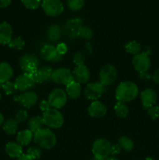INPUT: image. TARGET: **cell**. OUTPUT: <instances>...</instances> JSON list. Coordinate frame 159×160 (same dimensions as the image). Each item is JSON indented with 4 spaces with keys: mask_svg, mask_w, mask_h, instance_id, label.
Returning <instances> with one entry per match:
<instances>
[{
    "mask_svg": "<svg viewBox=\"0 0 159 160\" xmlns=\"http://www.w3.org/2000/svg\"><path fill=\"white\" fill-rule=\"evenodd\" d=\"M139 94V88L132 81L121 82L115 90V98L118 102H128L135 99Z\"/></svg>",
    "mask_w": 159,
    "mask_h": 160,
    "instance_id": "obj_1",
    "label": "cell"
},
{
    "mask_svg": "<svg viewBox=\"0 0 159 160\" xmlns=\"http://www.w3.org/2000/svg\"><path fill=\"white\" fill-rule=\"evenodd\" d=\"M34 142L41 148L51 149L57 142L55 133L49 128H41L34 134Z\"/></svg>",
    "mask_w": 159,
    "mask_h": 160,
    "instance_id": "obj_2",
    "label": "cell"
},
{
    "mask_svg": "<svg viewBox=\"0 0 159 160\" xmlns=\"http://www.w3.org/2000/svg\"><path fill=\"white\" fill-rule=\"evenodd\" d=\"M44 125L52 129H59L63 125L64 117L59 109L51 108L42 115Z\"/></svg>",
    "mask_w": 159,
    "mask_h": 160,
    "instance_id": "obj_3",
    "label": "cell"
},
{
    "mask_svg": "<svg viewBox=\"0 0 159 160\" xmlns=\"http://www.w3.org/2000/svg\"><path fill=\"white\" fill-rule=\"evenodd\" d=\"M111 148L112 144L109 141L104 138H98L94 142L92 152L95 157L105 159L110 156Z\"/></svg>",
    "mask_w": 159,
    "mask_h": 160,
    "instance_id": "obj_4",
    "label": "cell"
},
{
    "mask_svg": "<svg viewBox=\"0 0 159 160\" xmlns=\"http://www.w3.org/2000/svg\"><path fill=\"white\" fill-rule=\"evenodd\" d=\"M67 94L62 88H55L50 92L48 101L51 108L59 109L64 107L67 102Z\"/></svg>",
    "mask_w": 159,
    "mask_h": 160,
    "instance_id": "obj_5",
    "label": "cell"
},
{
    "mask_svg": "<svg viewBox=\"0 0 159 160\" xmlns=\"http://www.w3.org/2000/svg\"><path fill=\"white\" fill-rule=\"evenodd\" d=\"M41 7L48 17H55L62 13L64 6L60 0H42Z\"/></svg>",
    "mask_w": 159,
    "mask_h": 160,
    "instance_id": "obj_6",
    "label": "cell"
},
{
    "mask_svg": "<svg viewBox=\"0 0 159 160\" xmlns=\"http://www.w3.org/2000/svg\"><path fill=\"white\" fill-rule=\"evenodd\" d=\"M118 77V70L113 65L108 64L103 67L99 73V81L101 84L105 86L113 84Z\"/></svg>",
    "mask_w": 159,
    "mask_h": 160,
    "instance_id": "obj_7",
    "label": "cell"
},
{
    "mask_svg": "<svg viewBox=\"0 0 159 160\" xmlns=\"http://www.w3.org/2000/svg\"><path fill=\"white\" fill-rule=\"evenodd\" d=\"M19 64L24 73H31L38 69L39 61L34 54H24L20 57Z\"/></svg>",
    "mask_w": 159,
    "mask_h": 160,
    "instance_id": "obj_8",
    "label": "cell"
},
{
    "mask_svg": "<svg viewBox=\"0 0 159 160\" xmlns=\"http://www.w3.org/2000/svg\"><path fill=\"white\" fill-rule=\"evenodd\" d=\"M104 92V86L100 82H93L87 84L84 91V95L87 99L97 101Z\"/></svg>",
    "mask_w": 159,
    "mask_h": 160,
    "instance_id": "obj_9",
    "label": "cell"
},
{
    "mask_svg": "<svg viewBox=\"0 0 159 160\" xmlns=\"http://www.w3.org/2000/svg\"><path fill=\"white\" fill-rule=\"evenodd\" d=\"M51 81L59 84H65L67 85L70 82L74 81L73 72L68 68L62 67L53 70Z\"/></svg>",
    "mask_w": 159,
    "mask_h": 160,
    "instance_id": "obj_10",
    "label": "cell"
},
{
    "mask_svg": "<svg viewBox=\"0 0 159 160\" xmlns=\"http://www.w3.org/2000/svg\"><path fill=\"white\" fill-rule=\"evenodd\" d=\"M132 63L133 68L140 73L148 71L151 67V59L149 55L145 52L138 53L133 56Z\"/></svg>",
    "mask_w": 159,
    "mask_h": 160,
    "instance_id": "obj_11",
    "label": "cell"
},
{
    "mask_svg": "<svg viewBox=\"0 0 159 160\" xmlns=\"http://www.w3.org/2000/svg\"><path fill=\"white\" fill-rule=\"evenodd\" d=\"M40 56L44 60L52 62H59L63 57V56L58 52L55 46L49 44L42 47L40 52Z\"/></svg>",
    "mask_w": 159,
    "mask_h": 160,
    "instance_id": "obj_12",
    "label": "cell"
},
{
    "mask_svg": "<svg viewBox=\"0 0 159 160\" xmlns=\"http://www.w3.org/2000/svg\"><path fill=\"white\" fill-rule=\"evenodd\" d=\"M14 100L18 102L23 107L30 109L33 107L37 103L38 96L37 94L34 92H25L19 95H14Z\"/></svg>",
    "mask_w": 159,
    "mask_h": 160,
    "instance_id": "obj_13",
    "label": "cell"
},
{
    "mask_svg": "<svg viewBox=\"0 0 159 160\" xmlns=\"http://www.w3.org/2000/svg\"><path fill=\"white\" fill-rule=\"evenodd\" d=\"M53 70L50 67H42L36 71L29 73L34 81L36 83H46L51 81Z\"/></svg>",
    "mask_w": 159,
    "mask_h": 160,
    "instance_id": "obj_14",
    "label": "cell"
},
{
    "mask_svg": "<svg viewBox=\"0 0 159 160\" xmlns=\"http://www.w3.org/2000/svg\"><path fill=\"white\" fill-rule=\"evenodd\" d=\"M15 84L18 92H28L35 84V82L29 73H23L20 74L15 80Z\"/></svg>",
    "mask_w": 159,
    "mask_h": 160,
    "instance_id": "obj_15",
    "label": "cell"
},
{
    "mask_svg": "<svg viewBox=\"0 0 159 160\" xmlns=\"http://www.w3.org/2000/svg\"><path fill=\"white\" fill-rule=\"evenodd\" d=\"M140 99L145 109H149L157 102V95L152 88H146L140 93Z\"/></svg>",
    "mask_w": 159,
    "mask_h": 160,
    "instance_id": "obj_16",
    "label": "cell"
},
{
    "mask_svg": "<svg viewBox=\"0 0 159 160\" xmlns=\"http://www.w3.org/2000/svg\"><path fill=\"white\" fill-rule=\"evenodd\" d=\"M87 111H88V114L90 115V117L95 119H100L102 118L106 114L107 108L101 102L97 100V101H93L90 103Z\"/></svg>",
    "mask_w": 159,
    "mask_h": 160,
    "instance_id": "obj_17",
    "label": "cell"
},
{
    "mask_svg": "<svg viewBox=\"0 0 159 160\" xmlns=\"http://www.w3.org/2000/svg\"><path fill=\"white\" fill-rule=\"evenodd\" d=\"M74 81L79 84H86L90 78V71L85 65L76 66L73 71Z\"/></svg>",
    "mask_w": 159,
    "mask_h": 160,
    "instance_id": "obj_18",
    "label": "cell"
},
{
    "mask_svg": "<svg viewBox=\"0 0 159 160\" xmlns=\"http://www.w3.org/2000/svg\"><path fill=\"white\" fill-rule=\"evenodd\" d=\"M12 36V28L7 22L0 23V45H8Z\"/></svg>",
    "mask_w": 159,
    "mask_h": 160,
    "instance_id": "obj_19",
    "label": "cell"
},
{
    "mask_svg": "<svg viewBox=\"0 0 159 160\" xmlns=\"http://www.w3.org/2000/svg\"><path fill=\"white\" fill-rule=\"evenodd\" d=\"M82 26V20L80 19H72L68 20L65 24V31L69 37L76 38L78 37V30Z\"/></svg>",
    "mask_w": 159,
    "mask_h": 160,
    "instance_id": "obj_20",
    "label": "cell"
},
{
    "mask_svg": "<svg viewBox=\"0 0 159 160\" xmlns=\"http://www.w3.org/2000/svg\"><path fill=\"white\" fill-rule=\"evenodd\" d=\"M5 151L6 154L11 158L17 159L23 155V148L20 144L17 142H9L6 144L5 147Z\"/></svg>",
    "mask_w": 159,
    "mask_h": 160,
    "instance_id": "obj_21",
    "label": "cell"
},
{
    "mask_svg": "<svg viewBox=\"0 0 159 160\" xmlns=\"http://www.w3.org/2000/svg\"><path fill=\"white\" fill-rule=\"evenodd\" d=\"M13 76V70L10 64L6 62L0 63V82L5 83L10 81Z\"/></svg>",
    "mask_w": 159,
    "mask_h": 160,
    "instance_id": "obj_22",
    "label": "cell"
},
{
    "mask_svg": "<svg viewBox=\"0 0 159 160\" xmlns=\"http://www.w3.org/2000/svg\"><path fill=\"white\" fill-rule=\"evenodd\" d=\"M65 88V92L67 96L71 99H77L81 95V86L80 84L77 83L76 81H73L68 84Z\"/></svg>",
    "mask_w": 159,
    "mask_h": 160,
    "instance_id": "obj_23",
    "label": "cell"
},
{
    "mask_svg": "<svg viewBox=\"0 0 159 160\" xmlns=\"http://www.w3.org/2000/svg\"><path fill=\"white\" fill-rule=\"evenodd\" d=\"M33 139H34V133L31 132L29 129L23 130V131L17 133V143L20 144L21 146L28 145Z\"/></svg>",
    "mask_w": 159,
    "mask_h": 160,
    "instance_id": "obj_24",
    "label": "cell"
},
{
    "mask_svg": "<svg viewBox=\"0 0 159 160\" xmlns=\"http://www.w3.org/2000/svg\"><path fill=\"white\" fill-rule=\"evenodd\" d=\"M18 122L15 118H9L4 121L2 124V129L9 135H13L18 130Z\"/></svg>",
    "mask_w": 159,
    "mask_h": 160,
    "instance_id": "obj_25",
    "label": "cell"
},
{
    "mask_svg": "<svg viewBox=\"0 0 159 160\" xmlns=\"http://www.w3.org/2000/svg\"><path fill=\"white\" fill-rule=\"evenodd\" d=\"M114 111H115V115L119 118H126L129 115V109L126 102H117L114 106Z\"/></svg>",
    "mask_w": 159,
    "mask_h": 160,
    "instance_id": "obj_26",
    "label": "cell"
},
{
    "mask_svg": "<svg viewBox=\"0 0 159 160\" xmlns=\"http://www.w3.org/2000/svg\"><path fill=\"white\" fill-rule=\"evenodd\" d=\"M43 125V119H42V117H40V116H35V117H31L27 123L28 129L34 134L41 128H42Z\"/></svg>",
    "mask_w": 159,
    "mask_h": 160,
    "instance_id": "obj_27",
    "label": "cell"
},
{
    "mask_svg": "<svg viewBox=\"0 0 159 160\" xmlns=\"http://www.w3.org/2000/svg\"><path fill=\"white\" fill-rule=\"evenodd\" d=\"M61 34V29L60 27L57 24H53L48 28V31H47V36L49 40L51 42H56L60 38Z\"/></svg>",
    "mask_w": 159,
    "mask_h": 160,
    "instance_id": "obj_28",
    "label": "cell"
},
{
    "mask_svg": "<svg viewBox=\"0 0 159 160\" xmlns=\"http://www.w3.org/2000/svg\"><path fill=\"white\" fill-rule=\"evenodd\" d=\"M125 50L129 54H132L136 56L140 52L141 50V45L137 41H130L125 45Z\"/></svg>",
    "mask_w": 159,
    "mask_h": 160,
    "instance_id": "obj_29",
    "label": "cell"
},
{
    "mask_svg": "<svg viewBox=\"0 0 159 160\" xmlns=\"http://www.w3.org/2000/svg\"><path fill=\"white\" fill-rule=\"evenodd\" d=\"M118 145L120 146L121 149L125 150L126 152H130L133 149L134 143L129 138L126 136H122L119 138L118 142Z\"/></svg>",
    "mask_w": 159,
    "mask_h": 160,
    "instance_id": "obj_30",
    "label": "cell"
},
{
    "mask_svg": "<svg viewBox=\"0 0 159 160\" xmlns=\"http://www.w3.org/2000/svg\"><path fill=\"white\" fill-rule=\"evenodd\" d=\"M78 37L85 40H90L93 38V31L89 27L82 25L78 30Z\"/></svg>",
    "mask_w": 159,
    "mask_h": 160,
    "instance_id": "obj_31",
    "label": "cell"
},
{
    "mask_svg": "<svg viewBox=\"0 0 159 160\" xmlns=\"http://www.w3.org/2000/svg\"><path fill=\"white\" fill-rule=\"evenodd\" d=\"M2 89L5 92L6 95H15L17 93V89L16 87V84L14 82L9 81L7 82H5L2 84Z\"/></svg>",
    "mask_w": 159,
    "mask_h": 160,
    "instance_id": "obj_32",
    "label": "cell"
},
{
    "mask_svg": "<svg viewBox=\"0 0 159 160\" xmlns=\"http://www.w3.org/2000/svg\"><path fill=\"white\" fill-rule=\"evenodd\" d=\"M8 45L9 48H13L15 50H21L24 47L25 42L21 37H17L15 38H12Z\"/></svg>",
    "mask_w": 159,
    "mask_h": 160,
    "instance_id": "obj_33",
    "label": "cell"
},
{
    "mask_svg": "<svg viewBox=\"0 0 159 160\" xmlns=\"http://www.w3.org/2000/svg\"><path fill=\"white\" fill-rule=\"evenodd\" d=\"M67 5L70 10L78 11L84 6V0H67Z\"/></svg>",
    "mask_w": 159,
    "mask_h": 160,
    "instance_id": "obj_34",
    "label": "cell"
},
{
    "mask_svg": "<svg viewBox=\"0 0 159 160\" xmlns=\"http://www.w3.org/2000/svg\"><path fill=\"white\" fill-rule=\"evenodd\" d=\"M41 149L40 147L37 146L30 147L26 151V154L34 160L40 159L41 156Z\"/></svg>",
    "mask_w": 159,
    "mask_h": 160,
    "instance_id": "obj_35",
    "label": "cell"
},
{
    "mask_svg": "<svg viewBox=\"0 0 159 160\" xmlns=\"http://www.w3.org/2000/svg\"><path fill=\"white\" fill-rule=\"evenodd\" d=\"M21 2L29 9H36L41 5V0H21Z\"/></svg>",
    "mask_w": 159,
    "mask_h": 160,
    "instance_id": "obj_36",
    "label": "cell"
},
{
    "mask_svg": "<svg viewBox=\"0 0 159 160\" xmlns=\"http://www.w3.org/2000/svg\"><path fill=\"white\" fill-rule=\"evenodd\" d=\"M73 61L76 66L84 65V61H85V55L81 52H76L74 53L73 56Z\"/></svg>",
    "mask_w": 159,
    "mask_h": 160,
    "instance_id": "obj_37",
    "label": "cell"
},
{
    "mask_svg": "<svg viewBox=\"0 0 159 160\" xmlns=\"http://www.w3.org/2000/svg\"><path fill=\"white\" fill-rule=\"evenodd\" d=\"M27 118H28V113L26 110L20 109V110H18L17 112H16L15 120H17L18 123H23V122H24Z\"/></svg>",
    "mask_w": 159,
    "mask_h": 160,
    "instance_id": "obj_38",
    "label": "cell"
},
{
    "mask_svg": "<svg viewBox=\"0 0 159 160\" xmlns=\"http://www.w3.org/2000/svg\"><path fill=\"white\" fill-rule=\"evenodd\" d=\"M147 114L152 120H157L159 118V107L157 106H153L147 109Z\"/></svg>",
    "mask_w": 159,
    "mask_h": 160,
    "instance_id": "obj_39",
    "label": "cell"
},
{
    "mask_svg": "<svg viewBox=\"0 0 159 160\" xmlns=\"http://www.w3.org/2000/svg\"><path fill=\"white\" fill-rule=\"evenodd\" d=\"M55 47L58 52L60 55H62V56H64V55L68 52V46H67L66 44L64 43V42H60V43L58 44Z\"/></svg>",
    "mask_w": 159,
    "mask_h": 160,
    "instance_id": "obj_40",
    "label": "cell"
},
{
    "mask_svg": "<svg viewBox=\"0 0 159 160\" xmlns=\"http://www.w3.org/2000/svg\"><path fill=\"white\" fill-rule=\"evenodd\" d=\"M51 106H50L49 102H48V100H42L41 102L39 104V109L41 111H42L43 112H46L48 109H51Z\"/></svg>",
    "mask_w": 159,
    "mask_h": 160,
    "instance_id": "obj_41",
    "label": "cell"
},
{
    "mask_svg": "<svg viewBox=\"0 0 159 160\" xmlns=\"http://www.w3.org/2000/svg\"><path fill=\"white\" fill-rule=\"evenodd\" d=\"M120 152H121V148H120V146L118 145V144L112 145L110 156H115V155L119 154Z\"/></svg>",
    "mask_w": 159,
    "mask_h": 160,
    "instance_id": "obj_42",
    "label": "cell"
},
{
    "mask_svg": "<svg viewBox=\"0 0 159 160\" xmlns=\"http://www.w3.org/2000/svg\"><path fill=\"white\" fill-rule=\"evenodd\" d=\"M139 78L143 81H147L151 78V74L148 71L143 72L139 74Z\"/></svg>",
    "mask_w": 159,
    "mask_h": 160,
    "instance_id": "obj_43",
    "label": "cell"
},
{
    "mask_svg": "<svg viewBox=\"0 0 159 160\" xmlns=\"http://www.w3.org/2000/svg\"><path fill=\"white\" fill-rule=\"evenodd\" d=\"M84 51L86 54H91L92 52H93V46H92V45L90 44V42H87V43H86L85 45H84Z\"/></svg>",
    "mask_w": 159,
    "mask_h": 160,
    "instance_id": "obj_44",
    "label": "cell"
},
{
    "mask_svg": "<svg viewBox=\"0 0 159 160\" xmlns=\"http://www.w3.org/2000/svg\"><path fill=\"white\" fill-rule=\"evenodd\" d=\"M151 78H152L153 81L156 84H159V69L158 70H155L151 75Z\"/></svg>",
    "mask_w": 159,
    "mask_h": 160,
    "instance_id": "obj_45",
    "label": "cell"
},
{
    "mask_svg": "<svg viewBox=\"0 0 159 160\" xmlns=\"http://www.w3.org/2000/svg\"><path fill=\"white\" fill-rule=\"evenodd\" d=\"M11 3V0H0V8H6Z\"/></svg>",
    "mask_w": 159,
    "mask_h": 160,
    "instance_id": "obj_46",
    "label": "cell"
},
{
    "mask_svg": "<svg viewBox=\"0 0 159 160\" xmlns=\"http://www.w3.org/2000/svg\"><path fill=\"white\" fill-rule=\"evenodd\" d=\"M17 160H34L32 158L30 157L27 154H23L20 157L17 158Z\"/></svg>",
    "mask_w": 159,
    "mask_h": 160,
    "instance_id": "obj_47",
    "label": "cell"
},
{
    "mask_svg": "<svg viewBox=\"0 0 159 160\" xmlns=\"http://www.w3.org/2000/svg\"><path fill=\"white\" fill-rule=\"evenodd\" d=\"M3 123H4V117H3L2 114L0 112V126H2V125L3 124Z\"/></svg>",
    "mask_w": 159,
    "mask_h": 160,
    "instance_id": "obj_48",
    "label": "cell"
},
{
    "mask_svg": "<svg viewBox=\"0 0 159 160\" xmlns=\"http://www.w3.org/2000/svg\"><path fill=\"white\" fill-rule=\"evenodd\" d=\"M105 160H118L117 158L114 157V156H109V157H108L107 159H105Z\"/></svg>",
    "mask_w": 159,
    "mask_h": 160,
    "instance_id": "obj_49",
    "label": "cell"
},
{
    "mask_svg": "<svg viewBox=\"0 0 159 160\" xmlns=\"http://www.w3.org/2000/svg\"><path fill=\"white\" fill-rule=\"evenodd\" d=\"M90 160H105V159H100V158H97L95 156H94L93 158L90 159Z\"/></svg>",
    "mask_w": 159,
    "mask_h": 160,
    "instance_id": "obj_50",
    "label": "cell"
},
{
    "mask_svg": "<svg viewBox=\"0 0 159 160\" xmlns=\"http://www.w3.org/2000/svg\"><path fill=\"white\" fill-rule=\"evenodd\" d=\"M144 160H154V159H153V158H151V157H147V158H146V159H145Z\"/></svg>",
    "mask_w": 159,
    "mask_h": 160,
    "instance_id": "obj_51",
    "label": "cell"
},
{
    "mask_svg": "<svg viewBox=\"0 0 159 160\" xmlns=\"http://www.w3.org/2000/svg\"><path fill=\"white\" fill-rule=\"evenodd\" d=\"M1 98H2V95H1V93H0V100H1Z\"/></svg>",
    "mask_w": 159,
    "mask_h": 160,
    "instance_id": "obj_52",
    "label": "cell"
}]
</instances>
